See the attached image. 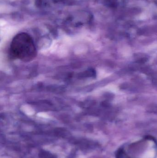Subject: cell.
<instances>
[{"label": "cell", "instance_id": "6da1fadb", "mask_svg": "<svg viewBox=\"0 0 157 158\" xmlns=\"http://www.w3.org/2000/svg\"><path fill=\"white\" fill-rule=\"evenodd\" d=\"M10 54L14 59L29 62L37 56V48L32 38L25 32L16 35L10 44Z\"/></svg>", "mask_w": 157, "mask_h": 158}]
</instances>
